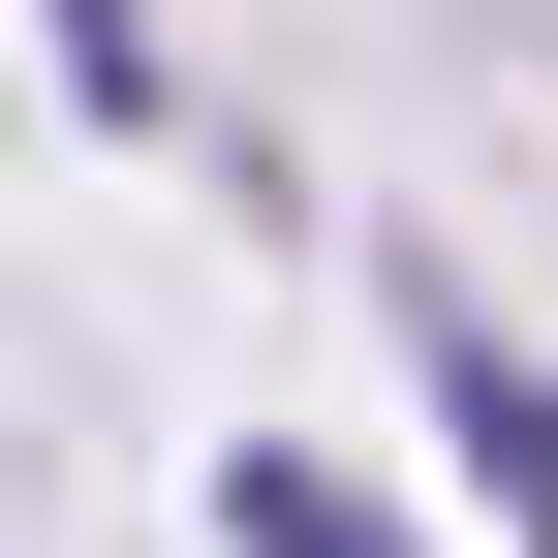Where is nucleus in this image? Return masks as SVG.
<instances>
[{
  "instance_id": "2",
  "label": "nucleus",
  "mask_w": 558,
  "mask_h": 558,
  "mask_svg": "<svg viewBox=\"0 0 558 558\" xmlns=\"http://www.w3.org/2000/svg\"><path fill=\"white\" fill-rule=\"evenodd\" d=\"M218 558H403V497H341L311 435H248V465H218Z\"/></svg>"
},
{
  "instance_id": "1",
  "label": "nucleus",
  "mask_w": 558,
  "mask_h": 558,
  "mask_svg": "<svg viewBox=\"0 0 558 558\" xmlns=\"http://www.w3.org/2000/svg\"><path fill=\"white\" fill-rule=\"evenodd\" d=\"M403 373H435V435H465V497H497V558H558V373L465 311L435 248H403Z\"/></svg>"
},
{
  "instance_id": "3",
  "label": "nucleus",
  "mask_w": 558,
  "mask_h": 558,
  "mask_svg": "<svg viewBox=\"0 0 558 558\" xmlns=\"http://www.w3.org/2000/svg\"><path fill=\"white\" fill-rule=\"evenodd\" d=\"M62 62H94V124H156V32H124V0H62Z\"/></svg>"
}]
</instances>
